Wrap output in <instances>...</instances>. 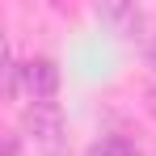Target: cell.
Returning a JSON list of instances; mask_svg holds the SVG:
<instances>
[{"mask_svg":"<svg viewBox=\"0 0 156 156\" xmlns=\"http://www.w3.org/2000/svg\"><path fill=\"white\" fill-rule=\"evenodd\" d=\"M148 63H152V68H156V38H152V42H148Z\"/></svg>","mask_w":156,"mask_h":156,"instance_id":"obj_6","label":"cell"},{"mask_svg":"<svg viewBox=\"0 0 156 156\" xmlns=\"http://www.w3.org/2000/svg\"><path fill=\"white\" fill-rule=\"evenodd\" d=\"M97 17H105L110 26H118L122 34H135V30H144V13H139L135 4H101V9H97Z\"/></svg>","mask_w":156,"mask_h":156,"instance_id":"obj_3","label":"cell"},{"mask_svg":"<svg viewBox=\"0 0 156 156\" xmlns=\"http://www.w3.org/2000/svg\"><path fill=\"white\" fill-rule=\"evenodd\" d=\"M21 152V144H17V135H4V156H17Z\"/></svg>","mask_w":156,"mask_h":156,"instance_id":"obj_5","label":"cell"},{"mask_svg":"<svg viewBox=\"0 0 156 156\" xmlns=\"http://www.w3.org/2000/svg\"><path fill=\"white\" fill-rule=\"evenodd\" d=\"M26 135L42 156H68V118L59 101H30L26 105Z\"/></svg>","mask_w":156,"mask_h":156,"instance_id":"obj_1","label":"cell"},{"mask_svg":"<svg viewBox=\"0 0 156 156\" xmlns=\"http://www.w3.org/2000/svg\"><path fill=\"white\" fill-rule=\"evenodd\" d=\"M89 156H139V148H135V139H127V135H105L101 144H93Z\"/></svg>","mask_w":156,"mask_h":156,"instance_id":"obj_4","label":"cell"},{"mask_svg":"<svg viewBox=\"0 0 156 156\" xmlns=\"http://www.w3.org/2000/svg\"><path fill=\"white\" fill-rule=\"evenodd\" d=\"M21 93H30V101H55L59 93V63L51 55H34L21 63Z\"/></svg>","mask_w":156,"mask_h":156,"instance_id":"obj_2","label":"cell"}]
</instances>
